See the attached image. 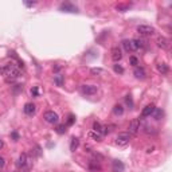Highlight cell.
<instances>
[{
    "instance_id": "6da1fadb",
    "label": "cell",
    "mask_w": 172,
    "mask_h": 172,
    "mask_svg": "<svg viewBox=\"0 0 172 172\" xmlns=\"http://www.w3.org/2000/svg\"><path fill=\"white\" fill-rule=\"evenodd\" d=\"M4 66V74L3 76L5 77V81L7 82H14L18 77L20 76V69L16 66L15 63H7V65H3Z\"/></svg>"
},
{
    "instance_id": "7a4b0ae2",
    "label": "cell",
    "mask_w": 172,
    "mask_h": 172,
    "mask_svg": "<svg viewBox=\"0 0 172 172\" xmlns=\"http://www.w3.org/2000/svg\"><path fill=\"white\" fill-rule=\"evenodd\" d=\"M16 165L19 168H22V170H30L31 160H30L29 155H27V153H22L19 156V159H18V161H16Z\"/></svg>"
},
{
    "instance_id": "3957f363",
    "label": "cell",
    "mask_w": 172,
    "mask_h": 172,
    "mask_svg": "<svg viewBox=\"0 0 172 172\" xmlns=\"http://www.w3.org/2000/svg\"><path fill=\"white\" fill-rule=\"evenodd\" d=\"M129 141H130V134L128 132L118 133L117 137H116V144H117V145L124 147V145H126V144H129Z\"/></svg>"
},
{
    "instance_id": "277c9868",
    "label": "cell",
    "mask_w": 172,
    "mask_h": 172,
    "mask_svg": "<svg viewBox=\"0 0 172 172\" xmlns=\"http://www.w3.org/2000/svg\"><path fill=\"white\" fill-rule=\"evenodd\" d=\"M137 32L140 35H144V36H149V35H153L155 34V29L152 26H147V24H140L137 26Z\"/></svg>"
},
{
    "instance_id": "5b68a950",
    "label": "cell",
    "mask_w": 172,
    "mask_h": 172,
    "mask_svg": "<svg viewBox=\"0 0 172 172\" xmlns=\"http://www.w3.org/2000/svg\"><path fill=\"white\" fill-rule=\"evenodd\" d=\"M59 11H62V12H71V14H76V12H78V8H77V5H74V4H71V3H62L61 5H59Z\"/></svg>"
},
{
    "instance_id": "8992f818",
    "label": "cell",
    "mask_w": 172,
    "mask_h": 172,
    "mask_svg": "<svg viewBox=\"0 0 172 172\" xmlns=\"http://www.w3.org/2000/svg\"><path fill=\"white\" fill-rule=\"evenodd\" d=\"M43 118H45V121L46 123H49V124H57L58 120H59L58 114L55 113V112H52V110L46 112L45 116H43Z\"/></svg>"
},
{
    "instance_id": "52a82bcc",
    "label": "cell",
    "mask_w": 172,
    "mask_h": 172,
    "mask_svg": "<svg viewBox=\"0 0 172 172\" xmlns=\"http://www.w3.org/2000/svg\"><path fill=\"white\" fill-rule=\"evenodd\" d=\"M128 129H129V134H136L139 132V129H140V120L139 118H133V120L130 121Z\"/></svg>"
},
{
    "instance_id": "ba28073f",
    "label": "cell",
    "mask_w": 172,
    "mask_h": 172,
    "mask_svg": "<svg viewBox=\"0 0 172 172\" xmlns=\"http://www.w3.org/2000/svg\"><path fill=\"white\" fill-rule=\"evenodd\" d=\"M81 92H82L83 94H86V96H93V94H96L97 93V86H94V85H82Z\"/></svg>"
},
{
    "instance_id": "9c48e42d",
    "label": "cell",
    "mask_w": 172,
    "mask_h": 172,
    "mask_svg": "<svg viewBox=\"0 0 172 172\" xmlns=\"http://www.w3.org/2000/svg\"><path fill=\"white\" fill-rule=\"evenodd\" d=\"M23 110L27 116H34L36 112V106H35V104H32V102H27V104L24 105Z\"/></svg>"
},
{
    "instance_id": "30bf717a",
    "label": "cell",
    "mask_w": 172,
    "mask_h": 172,
    "mask_svg": "<svg viewBox=\"0 0 172 172\" xmlns=\"http://www.w3.org/2000/svg\"><path fill=\"white\" fill-rule=\"evenodd\" d=\"M93 130H94V132H98V133H101L102 136H104V134H108L109 133V130H108V126H104V125H101L99 123H96L93 124Z\"/></svg>"
},
{
    "instance_id": "8fae6325",
    "label": "cell",
    "mask_w": 172,
    "mask_h": 172,
    "mask_svg": "<svg viewBox=\"0 0 172 172\" xmlns=\"http://www.w3.org/2000/svg\"><path fill=\"white\" fill-rule=\"evenodd\" d=\"M123 46H124V49L126 50L128 52H133V51H136V50H137L136 45H134V42H133V40H129V39L124 40V42H123Z\"/></svg>"
},
{
    "instance_id": "7c38bea8",
    "label": "cell",
    "mask_w": 172,
    "mask_h": 172,
    "mask_svg": "<svg viewBox=\"0 0 172 172\" xmlns=\"http://www.w3.org/2000/svg\"><path fill=\"white\" fill-rule=\"evenodd\" d=\"M155 108H156V106L153 105V104L147 105L145 108L143 109V112H141V117H149V116H152L153 110H155Z\"/></svg>"
},
{
    "instance_id": "4fadbf2b",
    "label": "cell",
    "mask_w": 172,
    "mask_h": 172,
    "mask_svg": "<svg viewBox=\"0 0 172 172\" xmlns=\"http://www.w3.org/2000/svg\"><path fill=\"white\" fill-rule=\"evenodd\" d=\"M133 74H134V77H136L137 79H145V77H147L145 70H144L143 67H134Z\"/></svg>"
},
{
    "instance_id": "5bb4252c",
    "label": "cell",
    "mask_w": 172,
    "mask_h": 172,
    "mask_svg": "<svg viewBox=\"0 0 172 172\" xmlns=\"http://www.w3.org/2000/svg\"><path fill=\"white\" fill-rule=\"evenodd\" d=\"M121 58H123L121 50L118 49V47H113V49H112V59H113L114 62H118V61H121Z\"/></svg>"
},
{
    "instance_id": "9a60e30c",
    "label": "cell",
    "mask_w": 172,
    "mask_h": 172,
    "mask_svg": "<svg viewBox=\"0 0 172 172\" xmlns=\"http://www.w3.org/2000/svg\"><path fill=\"white\" fill-rule=\"evenodd\" d=\"M156 42H157V46H159L160 49H164V50H165V49L170 47V42H168V39L164 38V36H159Z\"/></svg>"
},
{
    "instance_id": "2e32d148",
    "label": "cell",
    "mask_w": 172,
    "mask_h": 172,
    "mask_svg": "<svg viewBox=\"0 0 172 172\" xmlns=\"http://www.w3.org/2000/svg\"><path fill=\"white\" fill-rule=\"evenodd\" d=\"M87 136L90 137V139H93V140H96V141H102V134L101 133H98V132H94V130H90L89 133H87Z\"/></svg>"
},
{
    "instance_id": "e0dca14e",
    "label": "cell",
    "mask_w": 172,
    "mask_h": 172,
    "mask_svg": "<svg viewBox=\"0 0 172 172\" xmlns=\"http://www.w3.org/2000/svg\"><path fill=\"white\" fill-rule=\"evenodd\" d=\"M133 42H134V45H136V47L137 50H141V49H145L147 47V40L145 39H141V38H139V39H133Z\"/></svg>"
},
{
    "instance_id": "ac0fdd59",
    "label": "cell",
    "mask_w": 172,
    "mask_h": 172,
    "mask_svg": "<svg viewBox=\"0 0 172 172\" xmlns=\"http://www.w3.org/2000/svg\"><path fill=\"white\" fill-rule=\"evenodd\" d=\"M113 171L114 172H123L124 171V164L120 160H114L113 161Z\"/></svg>"
},
{
    "instance_id": "d6986e66",
    "label": "cell",
    "mask_w": 172,
    "mask_h": 172,
    "mask_svg": "<svg viewBox=\"0 0 172 172\" xmlns=\"http://www.w3.org/2000/svg\"><path fill=\"white\" fill-rule=\"evenodd\" d=\"M152 116H153V118H155V120H160V118H163V116H164V112H163L160 108H155V110H153Z\"/></svg>"
},
{
    "instance_id": "ffe728a7",
    "label": "cell",
    "mask_w": 172,
    "mask_h": 172,
    "mask_svg": "<svg viewBox=\"0 0 172 172\" xmlns=\"http://www.w3.org/2000/svg\"><path fill=\"white\" fill-rule=\"evenodd\" d=\"M157 71L161 74H168L170 67H168V65H165V63H159L157 65Z\"/></svg>"
},
{
    "instance_id": "44dd1931",
    "label": "cell",
    "mask_w": 172,
    "mask_h": 172,
    "mask_svg": "<svg viewBox=\"0 0 172 172\" xmlns=\"http://www.w3.org/2000/svg\"><path fill=\"white\" fill-rule=\"evenodd\" d=\"M113 113L116 116H123L124 114V106L123 105H114L113 106Z\"/></svg>"
},
{
    "instance_id": "7402d4cb",
    "label": "cell",
    "mask_w": 172,
    "mask_h": 172,
    "mask_svg": "<svg viewBox=\"0 0 172 172\" xmlns=\"http://www.w3.org/2000/svg\"><path fill=\"white\" fill-rule=\"evenodd\" d=\"M79 147V140L77 139V137H73L71 139V143H70V151H76V149Z\"/></svg>"
},
{
    "instance_id": "603a6c76",
    "label": "cell",
    "mask_w": 172,
    "mask_h": 172,
    "mask_svg": "<svg viewBox=\"0 0 172 172\" xmlns=\"http://www.w3.org/2000/svg\"><path fill=\"white\" fill-rule=\"evenodd\" d=\"M89 168H90L92 171H97V170H99V168H101V165H99L98 161L90 160V161H89Z\"/></svg>"
},
{
    "instance_id": "cb8c5ba5",
    "label": "cell",
    "mask_w": 172,
    "mask_h": 172,
    "mask_svg": "<svg viewBox=\"0 0 172 172\" xmlns=\"http://www.w3.org/2000/svg\"><path fill=\"white\" fill-rule=\"evenodd\" d=\"M63 78H65V76H62V74H57V76H54V82L57 83V86L63 85Z\"/></svg>"
},
{
    "instance_id": "d4e9b609",
    "label": "cell",
    "mask_w": 172,
    "mask_h": 172,
    "mask_svg": "<svg viewBox=\"0 0 172 172\" xmlns=\"http://www.w3.org/2000/svg\"><path fill=\"white\" fill-rule=\"evenodd\" d=\"M55 130H57V133H59V134H63L65 132H66V125H65V124L58 125L57 129H55Z\"/></svg>"
},
{
    "instance_id": "484cf974",
    "label": "cell",
    "mask_w": 172,
    "mask_h": 172,
    "mask_svg": "<svg viewBox=\"0 0 172 172\" xmlns=\"http://www.w3.org/2000/svg\"><path fill=\"white\" fill-rule=\"evenodd\" d=\"M116 8H117L120 12H125L128 8H129V4H117V7Z\"/></svg>"
},
{
    "instance_id": "4316f807",
    "label": "cell",
    "mask_w": 172,
    "mask_h": 172,
    "mask_svg": "<svg viewBox=\"0 0 172 172\" xmlns=\"http://www.w3.org/2000/svg\"><path fill=\"white\" fill-rule=\"evenodd\" d=\"M129 63L132 65V66L137 67V65H139V59H137L136 57H130V58H129Z\"/></svg>"
},
{
    "instance_id": "83f0119b",
    "label": "cell",
    "mask_w": 172,
    "mask_h": 172,
    "mask_svg": "<svg viewBox=\"0 0 172 172\" xmlns=\"http://www.w3.org/2000/svg\"><path fill=\"white\" fill-rule=\"evenodd\" d=\"M113 69H114L116 73H118V74H123V73H124V67L120 66V65H114Z\"/></svg>"
},
{
    "instance_id": "f1b7e54d",
    "label": "cell",
    "mask_w": 172,
    "mask_h": 172,
    "mask_svg": "<svg viewBox=\"0 0 172 172\" xmlns=\"http://www.w3.org/2000/svg\"><path fill=\"white\" fill-rule=\"evenodd\" d=\"M74 121H76V117H74L73 114H70L67 117V123H66V125H73L74 124Z\"/></svg>"
},
{
    "instance_id": "f546056e",
    "label": "cell",
    "mask_w": 172,
    "mask_h": 172,
    "mask_svg": "<svg viewBox=\"0 0 172 172\" xmlns=\"http://www.w3.org/2000/svg\"><path fill=\"white\" fill-rule=\"evenodd\" d=\"M90 73H92V74H94V76H96V74H101V73H104V70H102V69H98V67H94V69H92V70H90Z\"/></svg>"
},
{
    "instance_id": "4dcf8cb0",
    "label": "cell",
    "mask_w": 172,
    "mask_h": 172,
    "mask_svg": "<svg viewBox=\"0 0 172 172\" xmlns=\"http://www.w3.org/2000/svg\"><path fill=\"white\" fill-rule=\"evenodd\" d=\"M125 102L129 105V108H133V101H132V98H130V96H126V97H125Z\"/></svg>"
},
{
    "instance_id": "1f68e13d",
    "label": "cell",
    "mask_w": 172,
    "mask_h": 172,
    "mask_svg": "<svg viewBox=\"0 0 172 172\" xmlns=\"http://www.w3.org/2000/svg\"><path fill=\"white\" fill-rule=\"evenodd\" d=\"M31 94H32L34 97H36V96H38L39 94V90H38V87H32V89H31Z\"/></svg>"
},
{
    "instance_id": "d6a6232c",
    "label": "cell",
    "mask_w": 172,
    "mask_h": 172,
    "mask_svg": "<svg viewBox=\"0 0 172 172\" xmlns=\"http://www.w3.org/2000/svg\"><path fill=\"white\" fill-rule=\"evenodd\" d=\"M11 136H12V139H14V140H18V139H19V134H18V132H12Z\"/></svg>"
},
{
    "instance_id": "836d02e7",
    "label": "cell",
    "mask_w": 172,
    "mask_h": 172,
    "mask_svg": "<svg viewBox=\"0 0 172 172\" xmlns=\"http://www.w3.org/2000/svg\"><path fill=\"white\" fill-rule=\"evenodd\" d=\"M4 164H5L4 157H2V156H0V168H3V167H4Z\"/></svg>"
},
{
    "instance_id": "e575fe53",
    "label": "cell",
    "mask_w": 172,
    "mask_h": 172,
    "mask_svg": "<svg viewBox=\"0 0 172 172\" xmlns=\"http://www.w3.org/2000/svg\"><path fill=\"white\" fill-rule=\"evenodd\" d=\"M24 4H26L27 7H32V5L36 4V3H35V2H32V3H31V2H24Z\"/></svg>"
},
{
    "instance_id": "d590c367",
    "label": "cell",
    "mask_w": 172,
    "mask_h": 172,
    "mask_svg": "<svg viewBox=\"0 0 172 172\" xmlns=\"http://www.w3.org/2000/svg\"><path fill=\"white\" fill-rule=\"evenodd\" d=\"M0 74H2V76L4 74V66H0Z\"/></svg>"
},
{
    "instance_id": "8d00e7d4",
    "label": "cell",
    "mask_w": 172,
    "mask_h": 172,
    "mask_svg": "<svg viewBox=\"0 0 172 172\" xmlns=\"http://www.w3.org/2000/svg\"><path fill=\"white\" fill-rule=\"evenodd\" d=\"M3 147H4V143H3V141H2V140H0V149H2V148H3Z\"/></svg>"
}]
</instances>
